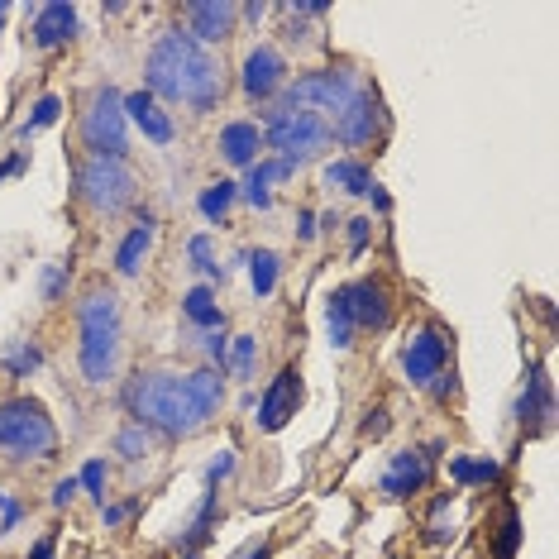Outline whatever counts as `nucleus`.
Instances as JSON below:
<instances>
[{"instance_id": "nucleus-32", "label": "nucleus", "mask_w": 559, "mask_h": 559, "mask_svg": "<svg viewBox=\"0 0 559 559\" xmlns=\"http://www.w3.org/2000/svg\"><path fill=\"white\" fill-rule=\"evenodd\" d=\"M77 488H86V493L106 507V464H101V459H91V464L82 469V478H77Z\"/></svg>"}, {"instance_id": "nucleus-35", "label": "nucleus", "mask_w": 559, "mask_h": 559, "mask_svg": "<svg viewBox=\"0 0 559 559\" xmlns=\"http://www.w3.org/2000/svg\"><path fill=\"white\" fill-rule=\"evenodd\" d=\"M24 521V502L15 493H0V536H10Z\"/></svg>"}, {"instance_id": "nucleus-7", "label": "nucleus", "mask_w": 559, "mask_h": 559, "mask_svg": "<svg viewBox=\"0 0 559 559\" xmlns=\"http://www.w3.org/2000/svg\"><path fill=\"white\" fill-rule=\"evenodd\" d=\"M359 91H364L359 72H349V67H311V72H301L297 82L282 86L278 106L311 110V115H321L325 125H330V120H335V115H340V110L349 106Z\"/></svg>"}, {"instance_id": "nucleus-16", "label": "nucleus", "mask_w": 559, "mask_h": 559, "mask_svg": "<svg viewBox=\"0 0 559 559\" xmlns=\"http://www.w3.org/2000/svg\"><path fill=\"white\" fill-rule=\"evenodd\" d=\"M72 34H77V10L72 5H63V0H53V5H39L34 10V29H29V39H34V48H63V43H72Z\"/></svg>"}, {"instance_id": "nucleus-12", "label": "nucleus", "mask_w": 559, "mask_h": 559, "mask_svg": "<svg viewBox=\"0 0 559 559\" xmlns=\"http://www.w3.org/2000/svg\"><path fill=\"white\" fill-rule=\"evenodd\" d=\"M239 86L249 101H273L282 86H287V58H282L273 43H258L244 53V67H239Z\"/></svg>"}, {"instance_id": "nucleus-45", "label": "nucleus", "mask_w": 559, "mask_h": 559, "mask_svg": "<svg viewBox=\"0 0 559 559\" xmlns=\"http://www.w3.org/2000/svg\"><path fill=\"white\" fill-rule=\"evenodd\" d=\"M239 559H273V555H268V545H254V550H244Z\"/></svg>"}, {"instance_id": "nucleus-24", "label": "nucleus", "mask_w": 559, "mask_h": 559, "mask_svg": "<svg viewBox=\"0 0 559 559\" xmlns=\"http://www.w3.org/2000/svg\"><path fill=\"white\" fill-rule=\"evenodd\" d=\"M254 364H258V340L254 335H235L230 340V354H225V368L235 373L239 383H249L254 378Z\"/></svg>"}, {"instance_id": "nucleus-10", "label": "nucleus", "mask_w": 559, "mask_h": 559, "mask_svg": "<svg viewBox=\"0 0 559 559\" xmlns=\"http://www.w3.org/2000/svg\"><path fill=\"white\" fill-rule=\"evenodd\" d=\"M378 134H383V106H378V96L364 86V91L330 120V139L344 144V149H368Z\"/></svg>"}, {"instance_id": "nucleus-41", "label": "nucleus", "mask_w": 559, "mask_h": 559, "mask_svg": "<svg viewBox=\"0 0 559 559\" xmlns=\"http://www.w3.org/2000/svg\"><path fill=\"white\" fill-rule=\"evenodd\" d=\"M72 497H77V478H63V483L53 488V507H67Z\"/></svg>"}, {"instance_id": "nucleus-9", "label": "nucleus", "mask_w": 559, "mask_h": 559, "mask_svg": "<svg viewBox=\"0 0 559 559\" xmlns=\"http://www.w3.org/2000/svg\"><path fill=\"white\" fill-rule=\"evenodd\" d=\"M450 368V335L440 325H421L411 330L407 344H402V373H407L411 387H426L435 397H445L454 387V378L445 373Z\"/></svg>"}, {"instance_id": "nucleus-18", "label": "nucleus", "mask_w": 559, "mask_h": 559, "mask_svg": "<svg viewBox=\"0 0 559 559\" xmlns=\"http://www.w3.org/2000/svg\"><path fill=\"white\" fill-rule=\"evenodd\" d=\"M220 158L230 163V168H254L258 163V149H263V129L254 120H235V125L220 129Z\"/></svg>"}, {"instance_id": "nucleus-38", "label": "nucleus", "mask_w": 559, "mask_h": 559, "mask_svg": "<svg viewBox=\"0 0 559 559\" xmlns=\"http://www.w3.org/2000/svg\"><path fill=\"white\" fill-rule=\"evenodd\" d=\"M368 235H373V220H349V254L354 258L368 249Z\"/></svg>"}, {"instance_id": "nucleus-22", "label": "nucleus", "mask_w": 559, "mask_h": 559, "mask_svg": "<svg viewBox=\"0 0 559 559\" xmlns=\"http://www.w3.org/2000/svg\"><path fill=\"white\" fill-rule=\"evenodd\" d=\"M325 182L340 187V192H349V196H364L368 187H373V172H368L364 163H354V158H335V163L325 168Z\"/></svg>"}, {"instance_id": "nucleus-30", "label": "nucleus", "mask_w": 559, "mask_h": 559, "mask_svg": "<svg viewBox=\"0 0 559 559\" xmlns=\"http://www.w3.org/2000/svg\"><path fill=\"white\" fill-rule=\"evenodd\" d=\"M292 177H297V168H292V163H282V158H268V163H254V168H249V182L263 187V192H268L273 182H292Z\"/></svg>"}, {"instance_id": "nucleus-19", "label": "nucleus", "mask_w": 559, "mask_h": 559, "mask_svg": "<svg viewBox=\"0 0 559 559\" xmlns=\"http://www.w3.org/2000/svg\"><path fill=\"white\" fill-rule=\"evenodd\" d=\"M153 235H158V220H153V215H144V220L125 235L120 254H115V273H120V278H134V273L144 268V258H149V249H153Z\"/></svg>"}, {"instance_id": "nucleus-25", "label": "nucleus", "mask_w": 559, "mask_h": 559, "mask_svg": "<svg viewBox=\"0 0 559 559\" xmlns=\"http://www.w3.org/2000/svg\"><path fill=\"white\" fill-rule=\"evenodd\" d=\"M450 478L464 483V488H469V483H497V464L493 459H464V454H459V459H450Z\"/></svg>"}, {"instance_id": "nucleus-34", "label": "nucleus", "mask_w": 559, "mask_h": 559, "mask_svg": "<svg viewBox=\"0 0 559 559\" xmlns=\"http://www.w3.org/2000/svg\"><path fill=\"white\" fill-rule=\"evenodd\" d=\"M516 540H521V521H516V512H507L502 516V531H497V559H512Z\"/></svg>"}, {"instance_id": "nucleus-14", "label": "nucleus", "mask_w": 559, "mask_h": 559, "mask_svg": "<svg viewBox=\"0 0 559 559\" xmlns=\"http://www.w3.org/2000/svg\"><path fill=\"white\" fill-rule=\"evenodd\" d=\"M430 464H435V454L430 450H397L392 454V464H387V473L378 478V493L392 497V502L421 493V488L430 483Z\"/></svg>"}, {"instance_id": "nucleus-33", "label": "nucleus", "mask_w": 559, "mask_h": 559, "mask_svg": "<svg viewBox=\"0 0 559 559\" xmlns=\"http://www.w3.org/2000/svg\"><path fill=\"white\" fill-rule=\"evenodd\" d=\"M187 249H192L196 268H201L206 278H225V273H220V263H215V249H211V239H206V235H196L192 244H187Z\"/></svg>"}, {"instance_id": "nucleus-15", "label": "nucleus", "mask_w": 559, "mask_h": 559, "mask_svg": "<svg viewBox=\"0 0 559 559\" xmlns=\"http://www.w3.org/2000/svg\"><path fill=\"white\" fill-rule=\"evenodd\" d=\"M301 407V373L292 364L282 368L278 378L268 383V392L258 397V430H282Z\"/></svg>"}, {"instance_id": "nucleus-1", "label": "nucleus", "mask_w": 559, "mask_h": 559, "mask_svg": "<svg viewBox=\"0 0 559 559\" xmlns=\"http://www.w3.org/2000/svg\"><path fill=\"white\" fill-rule=\"evenodd\" d=\"M125 402L144 430H158L168 440H192L225 407V378H220V368H196V373L149 368L129 383Z\"/></svg>"}, {"instance_id": "nucleus-37", "label": "nucleus", "mask_w": 559, "mask_h": 559, "mask_svg": "<svg viewBox=\"0 0 559 559\" xmlns=\"http://www.w3.org/2000/svg\"><path fill=\"white\" fill-rule=\"evenodd\" d=\"M201 349H206V359H211V368H215V364L225 368V354H230V340H225V325H220V330H206V340H201Z\"/></svg>"}, {"instance_id": "nucleus-17", "label": "nucleus", "mask_w": 559, "mask_h": 559, "mask_svg": "<svg viewBox=\"0 0 559 559\" xmlns=\"http://www.w3.org/2000/svg\"><path fill=\"white\" fill-rule=\"evenodd\" d=\"M125 120H134V125L144 129V139H149V144H172V134H177L172 115L153 101L149 91H129L125 96Z\"/></svg>"}, {"instance_id": "nucleus-2", "label": "nucleus", "mask_w": 559, "mask_h": 559, "mask_svg": "<svg viewBox=\"0 0 559 559\" xmlns=\"http://www.w3.org/2000/svg\"><path fill=\"white\" fill-rule=\"evenodd\" d=\"M144 86L158 106L168 101V106H187L196 115H206L225 101V67L182 24H172L153 39L149 58H144Z\"/></svg>"}, {"instance_id": "nucleus-13", "label": "nucleus", "mask_w": 559, "mask_h": 559, "mask_svg": "<svg viewBox=\"0 0 559 559\" xmlns=\"http://www.w3.org/2000/svg\"><path fill=\"white\" fill-rule=\"evenodd\" d=\"M235 24H239L235 0H192V5H182V29L201 48L206 43H230L235 39Z\"/></svg>"}, {"instance_id": "nucleus-39", "label": "nucleus", "mask_w": 559, "mask_h": 559, "mask_svg": "<svg viewBox=\"0 0 559 559\" xmlns=\"http://www.w3.org/2000/svg\"><path fill=\"white\" fill-rule=\"evenodd\" d=\"M230 469H235V454L220 450V459H211V469H206V488H215L220 478H230Z\"/></svg>"}, {"instance_id": "nucleus-29", "label": "nucleus", "mask_w": 559, "mask_h": 559, "mask_svg": "<svg viewBox=\"0 0 559 559\" xmlns=\"http://www.w3.org/2000/svg\"><path fill=\"white\" fill-rule=\"evenodd\" d=\"M43 364V354H39V344H29L20 340L15 349H5V368H10V378H29L34 368Z\"/></svg>"}, {"instance_id": "nucleus-40", "label": "nucleus", "mask_w": 559, "mask_h": 559, "mask_svg": "<svg viewBox=\"0 0 559 559\" xmlns=\"http://www.w3.org/2000/svg\"><path fill=\"white\" fill-rule=\"evenodd\" d=\"M129 512H134V502H115V507H101V521H106V531H115V526H125Z\"/></svg>"}, {"instance_id": "nucleus-36", "label": "nucleus", "mask_w": 559, "mask_h": 559, "mask_svg": "<svg viewBox=\"0 0 559 559\" xmlns=\"http://www.w3.org/2000/svg\"><path fill=\"white\" fill-rule=\"evenodd\" d=\"M67 292V263H48L43 268V301H58Z\"/></svg>"}, {"instance_id": "nucleus-4", "label": "nucleus", "mask_w": 559, "mask_h": 559, "mask_svg": "<svg viewBox=\"0 0 559 559\" xmlns=\"http://www.w3.org/2000/svg\"><path fill=\"white\" fill-rule=\"evenodd\" d=\"M263 144L278 153L282 163H316L325 153L335 149V139H330V125H325L321 115H311V110H292V106H273L263 110Z\"/></svg>"}, {"instance_id": "nucleus-20", "label": "nucleus", "mask_w": 559, "mask_h": 559, "mask_svg": "<svg viewBox=\"0 0 559 559\" xmlns=\"http://www.w3.org/2000/svg\"><path fill=\"white\" fill-rule=\"evenodd\" d=\"M182 311H187V321L201 325V330H220V325H225V311H220V301H215L211 287H192V292L182 297Z\"/></svg>"}, {"instance_id": "nucleus-44", "label": "nucleus", "mask_w": 559, "mask_h": 559, "mask_svg": "<svg viewBox=\"0 0 559 559\" xmlns=\"http://www.w3.org/2000/svg\"><path fill=\"white\" fill-rule=\"evenodd\" d=\"M29 559H53V536H43L34 550H29Z\"/></svg>"}, {"instance_id": "nucleus-11", "label": "nucleus", "mask_w": 559, "mask_h": 559, "mask_svg": "<svg viewBox=\"0 0 559 559\" xmlns=\"http://www.w3.org/2000/svg\"><path fill=\"white\" fill-rule=\"evenodd\" d=\"M335 297L344 301L354 330H387L392 325V292H387L378 278H359V282H344Z\"/></svg>"}, {"instance_id": "nucleus-21", "label": "nucleus", "mask_w": 559, "mask_h": 559, "mask_svg": "<svg viewBox=\"0 0 559 559\" xmlns=\"http://www.w3.org/2000/svg\"><path fill=\"white\" fill-rule=\"evenodd\" d=\"M516 416H521V426H526V421L545 426V421L555 416V407H550V387H545V378H540V373H531V383H526L521 402H516Z\"/></svg>"}, {"instance_id": "nucleus-28", "label": "nucleus", "mask_w": 559, "mask_h": 559, "mask_svg": "<svg viewBox=\"0 0 559 559\" xmlns=\"http://www.w3.org/2000/svg\"><path fill=\"white\" fill-rule=\"evenodd\" d=\"M235 182H211L206 192H201V215L206 220H225L230 215V206H235Z\"/></svg>"}, {"instance_id": "nucleus-8", "label": "nucleus", "mask_w": 559, "mask_h": 559, "mask_svg": "<svg viewBox=\"0 0 559 559\" xmlns=\"http://www.w3.org/2000/svg\"><path fill=\"white\" fill-rule=\"evenodd\" d=\"M77 139H82L86 158H125L129 153L125 96H120L115 86H96V91H91L82 120H77Z\"/></svg>"}, {"instance_id": "nucleus-47", "label": "nucleus", "mask_w": 559, "mask_h": 559, "mask_svg": "<svg viewBox=\"0 0 559 559\" xmlns=\"http://www.w3.org/2000/svg\"><path fill=\"white\" fill-rule=\"evenodd\" d=\"M182 559H201V555H196V550H187V555H182Z\"/></svg>"}, {"instance_id": "nucleus-43", "label": "nucleus", "mask_w": 559, "mask_h": 559, "mask_svg": "<svg viewBox=\"0 0 559 559\" xmlns=\"http://www.w3.org/2000/svg\"><path fill=\"white\" fill-rule=\"evenodd\" d=\"M311 235H316V215L301 211V215H297V239H311Z\"/></svg>"}, {"instance_id": "nucleus-3", "label": "nucleus", "mask_w": 559, "mask_h": 559, "mask_svg": "<svg viewBox=\"0 0 559 559\" xmlns=\"http://www.w3.org/2000/svg\"><path fill=\"white\" fill-rule=\"evenodd\" d=\"M77 364L91 387H110L125 359V321H120V297L106 282H91L77 301Z\"/></svg>"}, {"instance_id": "nucleus-5", "label": "nucleus", "mask_w": 559, "mask_h": 559, "mask_svg": "<svg viewBox=\"0 0 559 559\" xmlns=\"http://www.w3.org/2000/svg\"><path fill=\"white\" fill-rule=\"evenodd\" d=\"M72 182H77V187H72L77 201H82L91 215H101V220L129 211L134 196H139V177H134V168H129L125 158H82Z\"/></svg>"}, {"instance_id": "nucleus-42", "label": "nucleus", "mask_w": 559, "mask_h": 559, "mask_svg": "<svg viewBox=\"0 0 559 559\" xmlns=\"http://www.w3.org/2000/svg\"><path fill=\"white\" fill-rule=\"evenodd\" d=\"M368 416H373V421H364V440H368V435L378 440V435L387 430V411H368Z\"/></svg>"}, {"instance_id": "nucleus-31", "label": "nucleus", "mask_w": 559, "mask_h": 559, "mask_svg": "<svg viewBox=\"0 0 559 559\" xmlns=\"http://www.w3.org/2000/svg\"><path fill=\"white\" fill-rule=\"evenodd\" d=\"M58 115H63V101H58V96H39V106H34V115H29V125L20 129V139H29V134L43 129V125H53Z\"/></svg>"}, {"instance_id": "nucleus-26", "label": "nucleus", "mask_w": 559, "mask_h": 559, "mask_svg": "<svg viewBox=\"0 0 559 559\" xmlns=\"http://www.w3.org/2000/svg\"><path fill=\"white\" fill-rule=\"evenodd\" d=\"M325 330H330V344H335V349H349V344H354V321H349V311H344L340 297L325 301Z\"/></svg>"}, {"instance_id": "nucleus-27", "label": "nucleus", "mask_w": 559, "mask_h": 559, "mask_svg": "<svg viewBox=\"0 0 559 559\" xmlns=\"http://www.w3.org/2000/svg\"><path fill=\"white\" fill-rule=\"evenodd\" d=\"M249 282H254L258 297H268L278 287V254H268V249L249 254Z\"/></svg>"}, {"instance_id": "nucleus-6", "label": "nucleus", "mask_w": 559, "mask_h": 559, "mask_svg": "<svg viewBox=\"0 0 559 559\" xmlns=\"http://www.w3.org/2000/svg\"><path fill=\"white\" fill-rule=\"evenodd\" d=\"M0 454H10V459H53L58 454V426L43 402H34V397L0 402Z\"/></svg>"}, {"instance_id": "nucleus-23", "label": "nucleus", "mask_w": 559, "mask_h": 559, "mask_svg": "<svg viewBox=\"0 0 559 559\" xmlns=\"http://www.w3.org/2000/svg\"><path fill=\"white\" fill-rule=\"evenodd\" d=\"M115 454H120L125 464H144V459L153 454V430H144L139 421L120 426V435H115Z\"/></svg>"}, {"instance_id": "nucleus-46", "label": "nucleus", "mask_w": 559, "mask_h": 559, "mask_svg": "<svg viewBox=\"0 0 559 559\" xmlns=\"http://www.w3.org/2000/svg\"><path fill=\"white\" fill-rule=\"evenodd\" d=\"M10 20V5H5V0H0V24Z\"/></svg>"}]
</instances>
